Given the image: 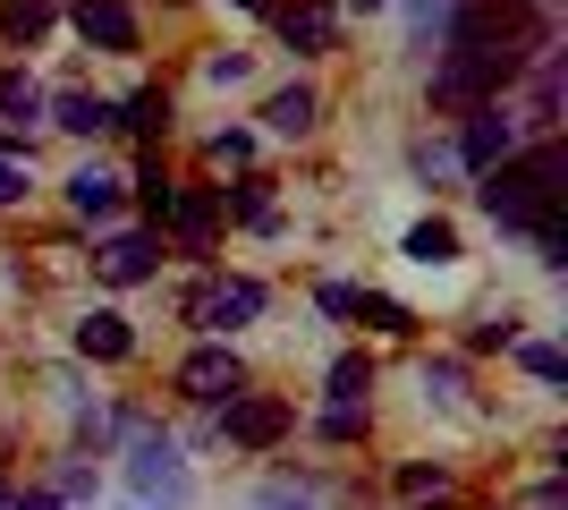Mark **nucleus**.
I'll use <instances>...</instances> for the list:
<instances>
[{
    "instance_id": "obj_1",
    "label": "nucleus",
    "mask_w": 568,
    "mask_h": 510,
    "mask_svg": "<svg viewBox=\"0 0 568 510\" xmlns=\"http://www.w3.org/2000/svg\"><path fill=\"white\" fill-rule=\"evenodd\" d=\"M518 69H526L518 43H450V69L433 77V102H442V111H484Z\"/></svg>"
},
{
    "instance_id": "obj_2",
    "label": "nucleus",
    "mask_w": 568,
    "mask_h": 510,
    "mask_svg": "<svg viewBox=\"0 0 568 510\" xmlns=\"http://www.w3.org/2000/svg\"><path fill=\"white\" fill-rule=\"evenodd\" d=\"M179 391H187V400H204V409H221V400H237V391H246V366H237L221 340H204V349H187V358H179Z\"/></svg>"
},
{
    "instance_id": "obj_3",
    "label": "nucleus",
    "mask_w": 568,
    "mask_h": 510,
    "mask_svg": "<svg viewBox=\"0 0 568 510\" xmlns=\"http://www.w3.org/2000/svg\"><path fill=\"white\" fill-rule=\"evenodd\" d=\"M221 434L246 442V451H272V442L288 434V409L263 400V391H237V400H221Z\"/></svg>"
},
{
    "instance_id": "obj_4",
    "label": "nucleus",
    "mask_w": 568,
    "mask_h": 510,
    "mask_svg": "<svg viewBox=\"0 0 568 510\" xmlns=\"http://www.w3.org/2000/svg\"><path fill=\"white\" fill-rule=\"evenodd\" d=\"M187 316L204 323V332H237V323L263 316V290L255 281H204V290L187 298Z\"/></svg>"
},
{
    "instance_id": "obj_5",
    "label": "nucleus",
    "mask_w": 568,
    "mask_h": 510,
    "mask_svg": "<svg viewBox=\"0 0 568 510\" xmlns=\"http://www.w3.org/2000/svg\"><path fill=\"white\" fill-rule=\"evenodd\" d=\"M509 153H518V128L500 120V111H475L467 137H458V162H467V170H500Z\"/></svg>"
},
{
    "instance_id": "obj_6",
    "label": "nucleus",
    "mask_w": 568,
    "mask_h": 510,
    "mask_svg": "<svg viewBox=\"0 0 568 510\" xmlns=\"http://www.w3.org/2000/svg\"><path fill=\"white\" fill-rule=\"evenodd\" d=\"M77 34L102 51H136V9L128 0H77Z\"/></svg>"
},
{
    "instance_id": "obj_7",
    "label": "nucleus",
    "mask_w": 568,
    "mask_h": 510,
    "mask_svg": "<svg viewBox=\"0 0 568 510\" xmlns=\"http://www.w3.org/2000/svg\"><path fill=\"white\" fill-rule=\"evenodd\" d=\"M136 493H144V502H187V493H195L170 442H144V451H136Z\"/></svg>"
},
{
    "instance_id": "obj_8",
    "label": "nucleus",
    "mask_w": 568,
    "mask_h": 510,
    "mask_svg": "<svg viewBox=\"0 0 568 510\" xmlns=\"http://www.w3.org/2000/svg\"><path fill=\"white\" fill-rule=\"evenodd\" d=\"M272 26H281V43H288V51H332V34H339L332 0H288Z\"/></svg>"
},
{
    "instance_id": "obj_9",
    "label": "nucleus",
    "mask_w": 568,
    "mask_h": 510,
    "mask_svg": "<svg viewBox=\"0 0 568 510\" xmlns=\"http://www.w3.org/2000/svg\"><path fill=\"white\" fill-rule=\"evenodd\" d=\"M153 239L144 230H119V239H102V281H119V290H136V281H153Z\"/></svg>"
},
{
    "instance_id": "obj_10",
    "label": "nucleus",
    "mask_w": 568,
    "mask_h": 510,
    "mask_svg": "<svg viewBox=\"0 0 568 510\" xmlns=\"http://www.w3.org/2000/svg\"><path fill=\"white\" fill-rule=\"evenodd\" d=\"M136 349V332H128V316H111V307H94V316L77 323V358H94V366H119Z\"/></svg>"
},
{
    "instance_id": "obj_11",
    "label": "nucleus",
    "mask_w": 568,
    "mask_h": 510,
    "mask_svg": "<svg viewBox=\"0 0 568 510\" xmlns=\"http://www.w3.org/2000/svg\"><path fill=\"white\" fill-rule=\"evenodd\" d=\"M162 221L195 247V256H204V247H213V230H221V188H213V196H170V213H162Z\"/></svg>"
},
{
    "instance_id": "obj_12",
    "label": "nucleus",
    "mask_w": 568,
    "mask_h": 510,
    "mask_svg": "<svg viewBox=\"0 0 568 510\" xmlns=\"http://www.w3.org/2000/svg\"><path fill=\"white\" fill-rule=\"evenodd\" d=\"M51 128H69V137H102V128H119V102H102V94H60V102H51Z\"/></svg>"
},
{
    "instance_id": "obj_13",
    "label": "nucleus",
    "mask_w": 568,
    "mask_h": 510,
    "mask_svg": "<svg viewBox=\"0 0 568 510\" xmlns=\"http://www.w3.org/2000/svg\"><path fill=\"white\" fill-rule=\"evenodd\" d=\"M119 128H128V137H144V146H153V137H170V94H162V86H144L136 102H119Z\"/></svg>"
},
{
    "instance_id": "obj_14",
    "label": "nucleus",
    "mask_w": 568,
    "mask_h": 510,
    "mask_svg": "<svg viewBox=\"0 0 568 510\" xmlns=\"http://www.w3.org/2000/svg\"><path fill=\"white\" fill-rule=\"evenodd\" d=\"M69 204H77V213H94V221H111V213H119V179L85 162V170L69 179Z\"/></svg>"
},
{
    "instance_id": "obj_15",
    "label": "nucleus",
    "mask_w": 568,
    "mask_h": 510,
    "mask_svg": "<svg viewBox=\"0 0 568 510\" xmlns=\"http://www.w3.org/2000/svg\"><path fill=\"white\" fill-rule=\"evenodd\" d=\"M221 213H237L246 230H281V213H272V196H263V179H237V188H221Z\"/></svg>"
},
{
    "instance_id": "obj_16",
    "label": "nucleus",
    "mask_w": 568,
    "mask_h": 510,
    "mask_svg": "<svg viewBox=\"0 0 568 510\" xmlns=\"http://www.w3.org/2000/svg\"><path fill=\"white\" fill-rule=\"evenodd\" d=\"M263 128L306 137V128H314V86H288V94H272V102H263Z\"/></svg>"
},
{
    "instance_id": "obj_17",
    "label": "nucleus",
    "mask_w": 568,
    "mask_h": 510,
    "mask_svg": "<svg viewBox=\"0 0 568 510\" xmlns=\"http://www.w3.org/2000/svg\"><path fill=\"white\" fill-rule=\"evenodd\" d=\"M34 111H43V86H34V77H18V69H0V120L26 137V120H34Z\"/></svg>"
},
{
    "instance_id": "obj_18",
    "label": "nucleus",
    "mask_w": 568,
    "mask_h": 510,
    "mask_svg": "<svg viewBox=\"0 0 568 510\" xmlns=\"http://www.w3.org/2000/svg\"><path fill=\"white\" fill-rule=\"evenodd\" d=\"M43 26H51V0H9L0 9V43H34Z\"/></svg>"
},
{
    "instance_id": "obj_19",
    "label": "nucleus",
    "mask_w": 568,
    "mask_h": 510,
    "mask_svg": "<svg viewBox=\"0 0 568 510\" xmlns=\"http://www.w3.org/2000/svg\"><path fill=\"white\" fill-rule=\"evenodd\" d=\"M407 256H416V264H450L458 230H450V221H416V230H407Z\"/></svg>"
},
{
    "instance_id": "obj_20",
    "label": "nucleus",
    "mask_w": 568,
    "mask_h": 510,
    "mask_svg": "<svg viewBox=\"0 0 568 510\" xmlns=\"http://www.w3.org/2000/svg\"><path fill=\"white\" fill-rule=\"evenodd\" d=\"M509 349H518V366L535 374V383H568V358L551 349V340H509Z\"/></svg>"
},
{
    "instance_id": "obj_21",
    "label": "nucleus",
    "mask_w": 568,
    "mask_h": 510,
    "mask_svg": "<svg viewBox=\"0 0 568 510\" xmlns=\"http://www.w3.org/2000/svg\"><path fill=\"white\" fill-rule=\"evenodd\" d=\"M356 316L374 323V332H416V316H407L399 298H374V290H356Z\"/></svg>"
},
{
    "instance_id": "obj_22",
    "label": "nucleus",
    "mask_w": 568,
    "mask_h": 510,
    "mask_svg": "<svg viewBox=\"0 0 568 510\" xmlns=\"http://www.w3.org/2000/svg\"><path fill=\"white\" fill-rule=\"evenodd\" d=\"M136 196H144V213H153V221L170 213V196H179V188H170V170H162V153H144V170H136Z\"/></svg>"
},
{
    "instance_id": "obj_23",
    "label": "nucleus",
    "mask_w": 568,
    "mask_h": 510,
    "mask_svg": "<svg viewBox=\"0 0 568 510\" xmlns=\"http://www.w3.org/2000/svg\"><path fill=\"white\" fill-rule=\"evenodd\" d=\"M365 391H374V366H365V358L348 349V358L332 366V400H365Z\"/></svg>"
},
{
    "instance_id": "obj_24",
    "label": "nucleus",
    "mask_w": 568,
    "mask_h": 510,
    "mask_svg": "<svg viewBox=\"0 0 568 510\" xmlns=\"http://www.w3.org/2000/svg\"><path fill=\"white\" fill-rule=\"evenodd\" d=\"M323 434H332V442H356V434H365V400H332V409H323Z\"/></svg>"
},
{
    "instance_id": "obj_25",
    "label": "nucleus",
    "mask_w": 568,
    "mask_h": 510,
    "mask_svg": "<svg viewBox=\"0 0 568 510\" xmlns=\"http://www.w3.org/2000/svg\"><path fill=\"white\" fill-rule=\"evenodd\" d=\"M442 486H450V477H442V468H433V460L399 468V493H407V502H416V493H442Z\"/></svg>"
},
{
    "instance_id": "obj_26",
    "label": "nucleus",
    "mask_w": 568,
    "mask_h": 510,
    "mask_svg": "<svg viewBox=\"0 0 568 510\" xmlns=\"http://www.w3.org/2000/svg\"><path fill=\"white\" fill-rule=\"evenodd\" d=\"M314 298H323V316H356V290H348V281H323Z\"/></svg>"
},
{
    "instance_id": "obj_27",
    "label": "nucleus",
    "mask_w": 568,
    "mask_h": 510,
    "mask_svg": "<svg viewBox=\"0 0 568 510\" xmlns=\"http://www.w3.org/2000/svg\"><path fill=\"white\" fill-rule=\"evenodd\" d=\"M204 77H213V86H237V77H246V60H237V51H213V60H204Z\"/></svg>"
},
{
    "instance_id": "obj_28",
    "label": "nucleus",
    "mask_w": 568,
    "mask_h": 510,
    "mask_svg": "<svg viewBox=\"0 0 568 510\" xmlns=\"http://www.w3.org/2000/svg\"><path fill=\"white\" fill-rule=\"evenodd\" d=\"M509 340H518V323H509V316H493L484 332H475V349H509Z\"/></svg>"
},
{
    "instance_id": "obj_29",
    "label": "nucleus",
    "mask_w": 568,
    "mask_h": 510,
    "mask_svg": "<svg viewBox=\"0 0 568 510\" xmlns=\"http://www.w3.org/2000/svg\"><path fill=\"white\" fill-rule=\"evenodd\" d=\"M26 196V162H0V204H18Z\"/></svg>"
},
{
    "instance_id": "obj_30",
    "label": "nucleus",
    "mask_w": 568,
    "mask_h": 510,
    "mask_svg": "<svg viewBox=\"0 0 568 510\" xmlns=\"http://www.w3.org/2000/svg\"><path fill=\"white\" fill-rule=\"evenodd\" d=\"M0 510H60V493H43V486H34V493H18V502H0Z\"/></svg>"
},
{
    "instance_id": "obj_31",
    "label": "nucleus",
    "mask_w": 568,
    "mask_h": 510,
    "mask_svg": "<svg viewBox=\"0 0 568 510\" xmlns=\"http://www.w3.org/2000/svg\"><path fill=\"white\" fill-rule=\"evenodd\" d=\"M0 162H26V137H18L9 120H0Z\"/></svg>"
},
{
    "instance_id": "obj_32",
    "label": "nucleus",
    "mask_w": 568,
    "mask_h": 510,
    "mask_svg": "<svg viewBox=\"0 0 568 510\" xmlns=\"http://www.w3.org/2000/svg\"><path fill=\"white\" fill-rule=\"evenodd\" d=\"M237 9H263V0H237Z\"/></svg>"
},
{
    "instance_id": "obj_33",
    "label": "nucleus",
    "mask_w": 568,
    "mask_h": 510,
    "mask_svg": "<svg viewBox=\"0 0 568 510\" xmlns=\"http://www.w3.org/2000/svg\"><path fill=\"white\" fill-rule=\"evenodd\" d=\"M365 9H374V0H365Z\"/></svg>"
},
{
    "instance_id": "obj_34",
    "label": "nucleus",
    "mask_w": 568,
    "mask_h": 510,
    "mask_svg": "<svg viewBox=\"0 0 568 510\" xmlns=\"http://www.w3.org/2000/svg\"><path fill=\"white\" fill-rule=\"evenodd\" d=\"M0 502H9V493H0Z\"/></svg>"
}]
</instances>
